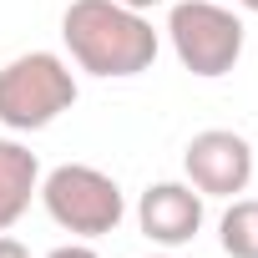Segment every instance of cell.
Segmentation results:
<instances>
[{"label": "cell", "mask_w": 258, "mask_h": 258, "mask_svg": "<svg viewBox=\"0 0 258 258\" xmlns=\"http://www.w3.org/2000/svg\"><path fill=\"white\" fill-rule=\"evenodd\" d=\"M71 61L91 76H142L157 61V31L121 0H71L61 16Z\"/></svg>", "instance_id": "6da1fadb"}, {"label": "cell", "mask_w": 258, "mask_h": 258, "mask_svg": "<svg viewBox=\"0 0 258 258\" xmlns=\"http://www.w3.org/2000/svg\"><path fill=\"white\" fill-rule=\"evenodd\" d=\"M76 106V76L56 51H26L0 66V126L41 132Z\"/></svg>", "instance_id": "7a4b0ae2"}, {"label": "cell", "mask_w": 258, "mask_h": 258, "mask_svg": "<svg viewBox=\"0 0 258 258\" xmlns=\"http://www.w3.org/2000/svg\"><path fill=\"white\" fill-rule=\"evenodd\" d=\"M41 203H46L51 223L76 238H106L126 218V198H121L116 177H106L101 167H86V162H66V167L46 172Z\"/></svg>", "instance_id": "3957f363"}, {"label": "cell", "mask_w": 258, "mask_h": 258, "mask_svg": "<svg viewBox=\"0 0 258 258\" xmlns=\"http://www.w3.org/2000/svg\"><path fill=\"white\" fill-rule=\"evenodd\" d=\"M167 36L177 61L203 81L228 76L243 56V21L218 0H177L167 16Z\"/></svg>", "instance_id": "277c9868"}, {"label": "cell", "mask_w": 258, "mask_h": 258, "mask_svg": "<svg viewBox=\"0 0 258 258\" xmlns=\"http://www.w3.org/2000/svg\"><path fill=\"white\" fill-rule=\"evenodd\" d=\"M182 172L203 198H233L253 182V147L248 137L228 132V126H208L182 147Z\"/></svg>", "instance_id": "5b68a950"}, {"label": "cell", "mask_w": 258, "mask_h": 258, "mask_svg": "<svg viewBox=\"0 0 258 258\" xmlns=\"http://www.w3.org/2000/svg\"><path fill=\"white\" fill-rule=\"evenodd\" d=\"M137 223L157 248H182L203 233V192L192 182H152L137 198Z\"/></svg>", "instance_id": "8992f818"}, {"label": "cell", "mask_w": 258, "mask_h": 258, "mask_svg": "<svg viewBox=\"0 0 258 258\" xmlns=\"http://www.w3.org/2000/svg\"><path fill=\"white\" fill-rule=\"evenodd\" d=\"M36 192H41V162H36V152L21 147V142H0V233L31 208Z\"/></svg>", "instance_id": "52a82bcc"}, {"label": "cell", "mask_w": 258, "mask_h": 258, "mask_svg": "<svg viewBox=\"0 0 258 258\" xmlns=\"http://www.w3.org/2000/svg\"><path fill=\"white\" fill-rule=\"evenodd\" d=\"M218 243L228 258H258V198H233L218 223Z\"/></svg>", "instance_id": "ba28073f"}, {"label": "cell", "mask_w": 258, "mask_h": 258, "mask_svg": "<svg viewBox=\"0 0 258 258\" xmlns=\"http://www.w3.org/2000/svg\"><path fill=\"white\" fill-rule=\"evenodd\" d=\"M46 258H101L96 248H86V243H61V248H51Z\"/></svg>", "instance_id": "9c48e42d"}, {"label": "cell", "mask_w": 258, "mask_h": 258, "mask_svg": "<svg viewBox=\"0 0 258 258\" xmlns=\"http://www.w3.org/2000/svg\"><path fill=\"white\" fill-rule=\"evenodd\" d=\"M0 258H31V248L21 238H11V233H0Z\"/></svg>", "instance_id": "30bf717a"}, {"label": "cell", "mask_w": 258, "mask_h": 258, "mask_svg": "<svg viewBox=\"0 0 258 258\" xmlns=\"http://www.w3.org/2000/svg\"><path fill=\"white\" fill-rule=\"evenodd\" d=\"M121 6H132V11H152V6H162V0H121Z\"/></svg>", "instance_id": "8fae6325"}, {"label": "cell", "mask_w": 258, "mask_h": 258, "mask_svg": "<svg viewBox=\"0 0 258 258\" xmlns=\"http://www.w3.org/2000/svg\"><path fill=\"white\" fill-rule=\"evenodd\" d=\"M238 6H248V11H258V0H238Z\"/></svg>", "instance_id": "7c38bea8"}, {"label": "cell", "mask_w": 258, "mask_h": 258, "mask_svg": "<svg viewBox=\"0 0 258 258\" xmlns=\"http://www.w3.org/2000/svg\"><path fill=\"white\" fill-rule=\"evenodd\" d=\"M152 258H172V253H152Z\"/></svg>", "instance_id": "4fadbf2b"}, {"label": "cell", "mask_w": 258, "mask_h": 258, "mask_svg": "<svg viewBox=\"0 0 258 258\" xmlns=\"http://www.w3.org/2000/svg\"><path fill=\"white\" fill-rule=\"evenodd\" d=\"M253 167H258V152H253Z\"/></svg>", "instance_id": "5bb4252c"}]
</instances>
